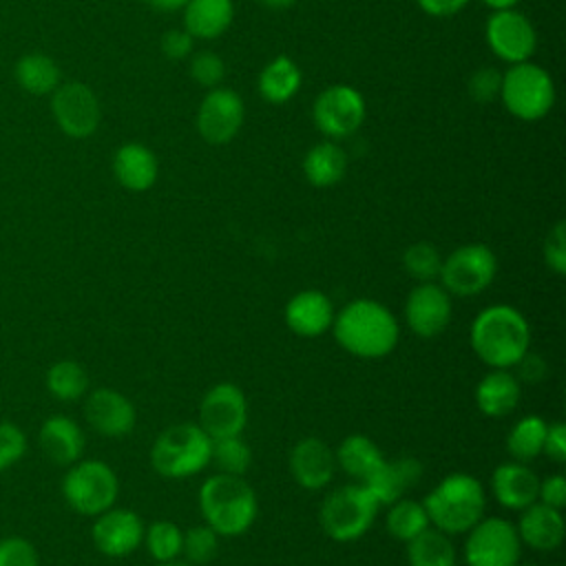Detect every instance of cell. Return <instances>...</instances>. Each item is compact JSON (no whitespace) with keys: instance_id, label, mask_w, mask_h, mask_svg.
I'll use <instances>...</instances> for the list:
<instances>
[{"instance_id":"obj_51","label":"cell","mask_w":566,"mask_h":566,"mask_svg":"<svg viewBox=\"0 0 566 566\" xmlns=\"http://www.w3.org/2000/svg\"><path fill=\"white\" fill-rule=\"evenodd\" d=\"M482 2H484V4H489L491 9L500 11V9H513L517 0H482Z\"/></svg>"},{"instance_id":"obj_1","label":"cell","mask_w":566,"mask_h":566,"mask_svg":"<svg viewBox=\"0 0 566 566\" xmlns=\"http://www.w3.org/2000/svg\"><path fill=\"white\" fill-rule=\"evenodd\" d=\"M469 343L491 369H511L531 349V325L513 305H489L473 318Z\"/></svg>"},{"instance_id":"obj_26","label":"cell","mask_w":566,"mask_h":566,"mask_svg":"<svg viewBox=\"0 0 566 566\" xmlns=\"http://www.w3.org/2000/svg\"><path fill=\"white\" fill-rule=\"evenodd\" d=\"M520 380L509 369H491L475 387V405L489 418L509 416L520 402Z\"/></svg>"},{"instance_id":"obj_53","label":"cell","mask_w":566,"mask_h":566,"mask_svg":"<svg viewBox=\"0 0 566 566\" xmlns=\"http://www.w3.org/2000/svg\"><path fill=\"white\" fill-rule=\"evenodd\" d=\"M157 566H195V564H190V562H181V559H170V562H161V564H157Z\"/></svg>"},{"instance_id":"obj_24","label":"cell","mask_w":566,"mask_h":566,"mask_svg":"<svg viewBox=\"0 0 566 566\" xmlns=\"http://www.w3.org/2000/svg\"><path fill=\"white\" fill-rule=\"evenodd\" d=\"M420 478L422 464L411 455H402L396 460H382V464L360 484L369 489L378 504H391L405 497V493L413 489Z\"/></svg>"},{"instance_id":"obj_16","label":"cell","mask_w":566,"mask_h":566,"mask_svg":"<svg viewBox=\"0 0 566 566\" xmlns=\"http://www.w3.org/2000/svg\"><path fill=\"white\" fill-rule=\"evenodd\" d=\"M409 329L420 338H433L449 327L451 294L438 283H418L405 301Z\"/></svg>"},{"instance_id":"obj_8","label":"cell","mask_w":566,"mask_h":566,"mask_svg":"<svg viewBox=\"0 0 566 566\" xmlns=\"http://www.w3.org/2000/svg\"><path fill=\"white\" fill-rule=\"evenodd\" d=\"M500 97L509 113L520 119L533 122L544 117L553 102H555V86L551 75L533 64V62H517L502 75Z\"/></svg>"},{"instance_id":"obj_29","label":"cell","mask_w":566,"mask_h":566,"mask_svg":"<svg viewBox=\"0 0 566 566\" xmlns=\"http://www.w3.org/2000/svg\"><path fill=\"white\" fill-rule=\"evenodd\" d=\"M347 155L334 142H321L312 146L303 159V172L316 188H329L345 177Z\"/></svg>"},{"instance_id":"obj_18","label":"cell","mask_w":566,"mask_h":566,"mask_svg":"<svg viewBox=\"0 0 566 566\" xmlns=\"http://www.w3.org/2000/svg\"><path fill=\"white\" fill-rule=\"evenodd\" d=\"M84 418L104 438H124L135 429L137 413L133 402L117 389L99 387L84 402Z\"/></svg>"},{"instance_id":"obj_36","label":"cell","mask_w":566,"mask_h":566,"mask_svg":"<svg viewBox=\"0 0 566 566\" xmlns=\"http://www.w3.org/2000/svg\"><path fill=\"white\" fill-rule=\"evenodd\" d=\"M144 544L157 564L170 562L181 555L184 531L170 520H157L144 528Z\"/></svg>"},{"instance_id":"obj_45","label":"cell","mask_w":566,"mask_h":566,"mask_svg":"<svg viewBox=\"0 0 566 566\" xmlns=\"http://www.w3.org/2000/svg\"><path fill=\"white\" fill-rule=\"evenodd\" d=\"M195 38L186 29H170L161 35V51L168 60H184L192 53Z\"/></svg>"},{"instance_id":"obj_35","label":"cell","mask_w":566,"mask_h":566,"mask_svg":"<svg viewBox=\"0 0 566 566\" xmlns=\"http://www.w3.org/2000/svg\"><path fill=\"white\" fill-rule=\"evenodd\" d=\"M385 524H387L389 535L405 542V544L409 539H413L418 533H422L427 526H431L422 502L407 500V497H400V500L391 502Z\"/></svg>"},{"instance_id":"obj_14","label":"cell","mask_w":566,"mask_h":566,"mask_svg":"<svg viewBox=\"0 0 566 566\" xmlns=\"http://www.w3.org/2000/svg\"><path fill=\"white\" fill-rule=\"evenodd\" d=\"M486 42L491 51L511 62H526L537 44V35L533 24L515 9H500L486 22Z\"/></svg>"},{"instance_id":"obj_46","label":"cell","mask_w":566,"mask_h":566,"mask_svg":"<svg viewBox=\"0 0 566 566\" xmlns=\"http://www.w3.org/2000/svg\"><path fill=\"white\" fill-rule=\"evenodd\" d=\"M537 502L562 511L566 506V478L564 475H548V478L539 480Z\"/></svg>"},{"instance_id":"obj_49","label":"cell","mask_w":566,"mask_h":566,"mask_svg":"<svg viewBox=\"0 0 566 566\" xmlns=\"http://www.w3.org/2000/svg\"><path fill=\"white\" fill-rule=\"evenodd\" d=\"M416 2L424 13L438 15V18L453 15V13H458L460 9H464L469 4V0H416Z\"/></svg>"},{"instance_id":"obj_6","label":"cell","mask_w":566,"mask_h":566,"mask_svg":"<svg viewBox=\"0 0 566 566\" xmlns=\"http://www.w3.org/2000/svg\"><path fill=\"white\" fill-rule=\"evenodd\" d=\"M378 509V500L365 484H345L323 500L318 520L327 537L345 544L363 537L371 528Z\"/></svg>"},{"instance_id":"obj_11","label":"cell","mask_w":566,"mask_h":566,"mask_svg":"<svg viewBox=\"0 0 566 566\" xmlns=\"http://www.w3.org/2000/svg\"><path fill=\"white\" fill-rule=\"evenodd\" d=\"M312 117L316 128L332 137L340 139L352 135L365 119V99L349 84L327 86L316 99L312 108Z\"/></svg>"},{"instance_id":"obj_47","label":"cell","mask_w":566,"mask_h":566,"mask_svg":"<svg viewBox=\"0 0 566 566\" xmlns=\"http://www.w3.org/2000/svg\"><path fill=\"white\" fill-rule=\"evenodd\" d=\"M553 462H566V424L564 422H551L544 438V449Z\"/></svg>"},{"instance_id":"obj_12","label":"cell","mask_w":566,"mask_h":566,"mask_svg":"<svg viewBox=\"0 0 566 566\" xmlns=\"http://www.w3.org/2000/svg\"><path fill=\"white\" fill-rule=\"evenodd\" d=\"M212 440L241 436L248 424L245 394L232 382H219L206 391L197 422Z\"/></svg>"},{"instance_id":"obj_13","label":"cell","mask_w":566,"mask_h":566,"mask_svg":"<svg viewBox=\"0 0 566 566\" xmlns=\"http://www.w3.org/2000/svg\"><path fill=\"white\" fill-rule=\"evenodd\" d=\"M51 111L57 126L75 139L88 137L99 126V102L82 82H66L53 91Z\"/></svg>"},{"instance_id":"obj_48","label":"cell","mask_w":566,"mask_h":566,"mask_svg":"<svg viewBox=\"0 0 566 566\" xmlns=\"http://www.w3.org/2000/svg\"><path fill=\"white\" fill-rule=\"evenodd\" d=\"M517 367V371H520V378L522 380H526V382H539L542 378H544V374H546V363H544V358L539 356V354H533L531 349L520 358V363L515 365ZM517 378V380H520Z\"/></svg>"},{"instance_id":"obj_31","label":"cell","mask_w":566,"mask_h":566,"mask_svg":"<svg viewBox=\"0 0 566 566\" xmlns=\"http://www.w3.org/2000/svg\"><path fill=\"white\" fill-rule=\"evenodd\" d=\"M409 566H455L458 553L447 533L427 526L407 542Z\"/></svg>"},{"instance_id":"obj_9","label":"cell","mask_w":566,"mask_h":566,"mask_svg":"<svg viewBox=\"0 0 566 566\" xmlns=\"http://www.w3.org/2000/svg\"><path fill=\"white\" fill-rule=\"evenodd\" d=\"M497 274V259L484 243H467L455 248L440 268L438 279L449 294L469 298L484 292Z\"/></svg>"},{"instance_id":"obj_5","label":"cell","mask_w":566,"mask_h":566,"mask_svg":"<svg viewBox=\"0 0 566 566\" xmlns=\"http://www.w3.org/2000/svg\"><path fill=\"white\" fill-rule=\"evenodd\" d=\"M212 458V438L195 422H179L164 429L150 447L153 469L170 480L201 473Z\"/></svg>"},{"instance_id":"obj_21","label":"cell","mask_w":566,"mask_h":566,"mask_svg":"<svg viewBox=\"0 0 566 566\" xmlns=\"http://www.w3.org/2000/svg\"><path fill=\"white\" fill-rule=\"evenodd\" d=\"M42 453L57 467H71L84 453V431L82 427L62 413L49 416L38 431Z\"/></svg>"},{"instance_id":"obj_42","label":"cell","mask_w":566,"mask_h":566,"mask_svg":"<svg viewBox=\"0 0 566 566\" xmlns=\"http://www.w3.org/2000/svg\"><path fill=\"white\" fill-rule=\"evenodd\" d=\"M223 75H226V64H223V60L217 53L201 51V53L192 55V60H190V77L197 84H201L206 88H214V86H219Z\"/></svg>"},{"instance_id":"obj_54","label":"cell","mask_w":566,"mask_h":566,"mask_svg":"<svg viewBox=\"0 0 566 566\" xmlns=\"http://www.w3.org/2000/svg\"><path fill=\"white\" fill-rule=\"evenodd\" d=\"M522 566H539V564H522Z\"/></svg>"},{"instance_id":"obj_39","label":"cell","mask_w":566,"mask_h":566,"mask_svg":"<svg viewBox=\"0 0 566 566\" xmlns=\"http://www.w3.org/2000/svg\"><path fill=\"white\" fill-rule=\"evenodd\" d=\"M219 551V535L208 526H192L184 533V544H181V555L186 562L195 566H203L217 557Z\"/></svg>"},{"instance_id":"obj_40","label":"cell","mask_w":566,"mask_h":566,"mask_svg":"<svg viewBox=\"0 0 566 566\" xmlns=\"http://www.w3.org/2000/svg\"><path fill=\"white\" fill-rule=\"evenodd\" d=\"M27 453V433L9 420H0V471L20 462Z\"/></svg>"},{"instance_id":"obj_19","label":"cell","mask_w":566,"mask_h":566,"mask_svg":"<svg viewBox=\"0 0 566 566\" xmlns=\"http://www.w3.org/2000/svg\"><path fill=\"white\" fill-rule=\"evenodd\" d=\"M290 471L305 491L325 489L336 473V455L321 438L307 436L290 451Z\"/></svg>"},{"instance_id":"obj_38","label":"cell","mask_w":566,"mask_h":566,"mask_svg":"<svg viewBox=\"0 0 566 566\" xmlns=\"http://www.w3.org/2000/svg\"><path fill=\"white\" fill-rule=\"evenodd\" d=\"M402 265L418 283H431L438 279L442 268V256L438 248L429 241L411 243L402 254Z\"/></svg>"},{"instance_id":"obj_52","label":"cell","mask_w":566,"mask_h":566,"mask_svg":"<svg viewBox=\"0 0 566 566\" xmlns=\"http://www.w3.org/2000/svg\"><path fill=\"white\" fill-rule=\"evenodd\" d=\"M261 4H265V7H270V9H287V7H292L296 0H259Z\"/></svg>"},{"instance_id":"obj_20","label":"cell","mask_w":566,"mask_h":566,"mask_svg":"<svg viewBox=\"0 0 566 566\" xmlns=\"http://www.w3.org/2000/svg\"><path fill=\"white\" fill-rule=\"evenodd\" d=\"M334 305L327 294L318 290L296 292L285 305V325L303 338H314L332 329L334 323Z\"/></svg>"},{"instance_id":"obj_43","label":"cell","mask_w":566,"mask_h":566,"mask_svg":"<svg viewBox=\"0 0 566 566\" xmlns=\"http://www.w3.org/2000/svg\"><path fill=\"white\" fill-rule=\"evenodd\" d=\"M500 86H502V75L493 66H482L473 71L467 84L471 99L478 104L493 102L500 95Z\"/></svg>"},{"instance_id":"obj_22","label":"cell","mask_w":566,"mask_h":566,"mask_svg":"<svg viewBox=\"0 0 566 566\" xmlns=\"http://www.w3.org/2000/svg\"><path fill=\"white\" fill-rule=\"evenodd\" d=\"M539 478L526 467V462H504L491 475L493 497L511 511H522L528 504L537 502Z\"/></svg>"},{"instance_id":"obj_10","label":"cell","mask_w":566,"mask_h":566,"mask_svg":"<svg viewBox=\"0 0 566 566\" xmlns=\"http://www.w3.org/2000/svg\"><path fill=\"white\" fill-rule=\"evenodd\" d=\"M464 562L467 566H517L522 542L504 517H482L467 531Z\"/></svg>"},{"instance_id":"obj_7","label":"cell","mask_w":566,"mask_h":566,"mask_svg":"<svg viewBox=\"0 0 566 566\" xmlns=\"http://www.w3.org/2000/svg\"><path fill=\"white\" fill-rule=\"evenodd\" d=\"M62 495L66 504L86 517H95L115 506L119 480L104 460H77L62 478Z\"/></svg>"},{"instance_id":"obj_27","label":"cell","mask_w":566,"mask_h":566,"mask_svg":"<svg viewBox=\"0 0 566 566\" xmlns=\"http://www.w3.org/2000/svg\"><path fill=\"white\" fill-rule=\"evenodd\" d=\"M232 0H188L184 7V24L192 38H219L232 22Z\"/></svg>"},{"instance_id":"obj_41","label":"cell","mask_w":566,"mask_h":566,"mask_svg":"<svg viewBox=\"0 0 566 566\" xmlns=\"http://www.w3.org/2000/svg\"><path fill=\"white\" fill-rule=\"evenodd\" d=\"M0 566H40L35 546L20 535L0 539Z\"/></svg>"},{"instance_id":"obj_34","label":"cell","mask_w":566,"mask_h":566,"mask_svg":"<svg viewBox=\"0 0 566 566\" xmlns=\"http://www.w3.org/2000/svg\"><path fill=\"white\" fill-rule=\"evenodd\" d=\"M546 429L548 422L542 416L531 413L520 418L506 436V451L511 453V458L517 462H531L542 455Z\"/></svg>"},{"instance_id":"obj_25","label":"cell","mask_w":566,"mask_h":566,"mask_svg":"<svg viewBox=\"0 0 566 566\" xmlns=\"http://www.w3.org/2000/svg\"><path fill=\"white\" fill-rule=\"evenodd\" d=\"M113 172H115V179L126 190L144 192L155 186L159 175V164L150 148L137 142H128L117 148L113 157Z\"/></svg>"},{"instance_id":"obj_33","label":"cell","mask_w":566,"mask_h":566,"mask_svg":"<svg viewBox=\"0 0 566 566\" xmlns=\"http://www.w3.org/2000/svg\"><path fill=\"white\" fill-rule=\"evenodd\" d=\"M44 385L55 400L75 402L88 391V374L77 360L62 358L46 369Z\"/></svg>"},{"instance_id":"obj_44","label":"cell","mask_w":566,"mask_h":566,"mask_svg":"<svg viewBox=\"0 0 566 566\" xmlns=\"http://www.w3.org/2000/svg\"><path fill=\"white\" fill-rule=\"evenodd\" d=\"M544 261L557 276H562L566 272V226H564V221H557L548 230V234L544 239Z\"/></svg>"},{"instance_id":"obj_37","label":"cell","mask_w":566,"mask_h":566,"mask_svg":"<svg viewBox=\"0 0 566 566\" xmlns=\"http://www.w3.org/2000/svg\"><path fill=\"white\" fill-rule=\"evenodd\" d=\"M210 462L217 464L219 473L243 475L252 462L250 444L241 436H228L212 440V458Z\"/></svg>"},{"instance_id":"obj_2","label":"cell","mask_w":566,"mask_h":566,"mask_svg":"<svg viewBox=\"0 0 566 566\" xmlns=\"http://www.w3.org/2000/svg\"><path fill=\"white\" fill-rule=\"evenodd\" d=\"M332 332L336 343L358 358H382L398 345V321L378 301L356 298L334 314Z\"/></svg>"},{"instance_id":"obj_17","label":"cell","mask_w":566,"mask_h":566,"mask_svg":"<svg viewBox=\"0 0 566 566\" xmlns=\"http://www.w3.org/2000/svg\"><path fill=\"white\" fill-rule=\"evenodd\" d=\"M91 537L102 555L124 557L137 551L144 542V524L135 511L111 506L104 513L95 515Z\"/></svg>"},{"instance_id":"obj_4","label":"cell","mask_w":566,"mask_h":566,"mask_svg":"<svg viewBox=\"0 0 566 566\" xmlns=\"http://www.w3.org/2000/svg\"><path fill=\"white\" fill-rule=\"evenodd\" d=\"M429 524L447 535L467 533L484 517L486 495L478 478L469 473H449L422 502Z\"/></svg>"},{"instance_id":"obj_3","label":"cell","mask_w":566,"mask_h":566,"mask_svg":"<svg viewBox=\"0 0 566 566\" xmlns=\"http://www.w3.org/2000/svg\"><path fill=\"white\" fill-rule=\"evenodd\" d=\"M199 509L203 522L223 537L245 533L256 520V493L243 475L214 473L199 489Z\"/></svg>"},{"instance_id":"obj_23","label":"cell","mask_w":566,"mask_h":566,"mask_svg":"<svg viewBox=\"0 0 566 566\" xmlns=\"http://www.w3.org/2000/svg\"><path fill=\"white\" fill-rule=\"evenodd\" d=\"M515 531L522 544L535 551H553L562 544L566 524L559 509H553L542 502H533L526 509H522Z\"/></svg>"},{"instance_id":"obj_32","label":"cell","mask_w":566,"mask_h":566,"mask_svg":"<svg viewBox=\"0 0 566 566\" xmlns=\"http://www.w3.org/2000/svg\"><path fill=\"white\" fill-rule=\"evenodd\" d=\"M13 73L18 84L33 95H46L60 86V66L44 53L22 55Z\"/></svg>"},{"instance_id":"obj_15","label":"cell","mask_w":566,"mask_h":566,"mask_svg":"<svg viewBox=\"0 0 566 566\" xmlns=\"http://www.w3.org/2000/svg\"><path fill=\"white\" fill-rule=\"evenodd\" d=\"M243 124V102L232 88H210L199 104L197 128L199 135L212 144H228Z\"/></svg>"},{"instance_id":"obj_28","label":"cell","mask_w":566,"mask_h":566,"mask_svg":"<svg viewBox=\"0 0 566 566\" xmlns=\"http://www.w3.org/2000/svg\"><path fill=\"white\" fill-rule=\"evenodd\" d=\"M334 455L336 464L358 482H365L385 460L378 444L363 433H349L347 438H343Z\"/></svg>"},{"instance_id":"obj_30","label":"cell","mask_w":566,"mask_h":566,"mask_svg":"<svg viewBox=\"0 0 566 566\" xmlns=\"http://www.w3.org/2000/svg\"><path fill=\"white\" fill-rule=\"evenodd\" d=\"M301 86V69L287 55H276L259 73V93L272 104H283L296 95Z\"/></svg>"},{"instance_id":"obj_50","label":"cell","mask_w":566,"mask_h":566,"mask_svg":"<svg viewBox=\"0 0 566 566\" xmlns=\"http://www.w3.org/2000/svg\"><path fill=\"white\" fill-rule=\"evenodd\" d=\"M188 0H148V4L157 11H177L184 9Z\"/></svg>"}]
</instances>
